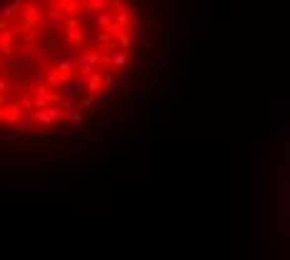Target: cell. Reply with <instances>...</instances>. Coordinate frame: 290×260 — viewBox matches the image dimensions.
Masks as SVG:
<instances>
[{
    "label": "cell",
    "mask_w": 290,
    "mask_h": 260,
    "mask_svg": "<svg viewBox=\"0 0 290 260\" xmlns=\"http://www.w3.org/2000/svg\"><path fill=\"white\" fill-rule=\"evenodd\" d=\"M30 118H33V123H35L38 128H53V125L63 118V110L48 105V108H43V110H33Z\"/></svg>",
    "instance_id": "cell-1"
},
{
    "label": "cell",
    "mask_w": 290,
    "mask_h": 260,
    "mask_svg": "<svg viewBox=\"0 0 290 260\" xmlns=\"http://www.w3.org/2000/svg\"><path fill=\"white\" fill-rule=\"evenodd\" d=\"M55 100H58V93H53L45 83H38L35 90H33V95H30L33 110H43V108H48V105L55 103Z\"/></svg>",
    "instance_id": "cell-2"
},
{
    "label": "cell",
    "mask_w": 290,
    "mask_h": 260,
    "mask_svg": "<svg viewBox=\"0 0 290 260\" xmlns=\"http://www.w3.org/2000/svg\"><path fill=\"white\" fill-rule=\"evenodd\" d=\"M20 15L28 25H35L40 20V5L38 0H23V8H20Z\"/></svg>",
    "instance_id": "cell-3"
},
{
    "label": "cell",
    "mask_w": 290,
    "mask_h": 260,
    "mask_svg": "<svg viewBox=\"0 0 290 260\" xmlns=\"http://www.w3.org/2000/svg\"><path fill=\"white\" fill-rule=\"evenodd\" d=\"M118 88L125 95H130L133 100H140V80L138 78H123V80H118Z\"/></svg>",
    "instance_id": "cell-4"
},
{
    "label": "cell",
    "mask_w": 290,
    "mask_h": 260,
    "mask_svg": "<svg viewBox=\"0 0 290 260\" xmlns=\"http://www.w3.org/2000/svg\"><path fill=\"white\" fill-rule=\"evenodd\" d=\"M115 128V118L110 115V113H103L98 120H95V125H93V133H90V138L93 135H100V133H110Z\"/></svg>",
    "instance_id": "cell-5"
},
{
    "label": "cell",
    "mask_w": 290,
    "mask_h": 260,
    "mask_svg": "<svg viewBox=\"0 0 290 260\" xmlns=\"http://www.w3.org/2000/svg\"><path fill=\"white\" fill-rule=\"evenodd\" d=\"M33 130H38V125L33 123L30 115H23V118H18V120L13 123V133H15V135H30Z\"/></svg>",
    "instance_id": "cell-6"
},
{
    "label": "cell",
    "mask_w": 290,
    "mask_h": 260,
    "mask_svg": "<svg viewBox=\"0 0 290 260\" xmlns=\"http://www.w3.org/2000/svg\"><path fill=\"white\" fill-rule=\"evenodd\" d=\"M13 48H15V38L8 33V28L0 30V55H3V58L13 55Z\"/></svg>",
    "instance_id": "cell-7"
},
{
    "label": "cell",
    "mask_w": 290,
    "mask_h": 260,
    "mask_svg": "<svg viewBox=\"0 0 290 260\" xmlns=\"http://www.w3.org/2000/svg\"><path fill=\"white\" fill-rule=\"evenodd\" d=\"M83 43H85V33H83L80 28H68V30H65V45L80 48Z\"/></svg>",
    "instance_id": "cell-8"
},
{
    "label": "cell",
    "mask_w": 290,
    "mask_h": 260,
    "mask_svg": "<svg viewBox=\"0 0 290 260\" xmlns=\"http://www.w3.org/2000/svg\"><path fill=\"white\" fill-rule=\"evenodd\" d=\"M68 80H70V75H65V73H55V70H50V75H48L45 85H48L53 93H58V90H60Z\"/></svg>",
    "instance_id": "cell-9"
},
{
    "label": "cell",
    "mask_w": 290,
    "mask_h": 260,
    "mask_svg": "<svg viewBox=\"0 0 290 260\" xmlns=\"http://www.w3.org/2000/svg\"><path fill=\"white\" fill-rule=\"evenodd\" d=\"M103 88V73H90L88 80H85V93L88 95H100Z\"/></svg>",
    "instance_id": "cell-10"
},
{
    "label": "cell",
    "mask_w": 290,
    "mask_h": 260,
    "mask_svg": "<svg viewBox=\"0 0 290 260\" xmlns=\"http://www.w3.org/2000/svg\"><path fill=\"white\" fill-rule=\"evenodd\" d=\"M20 8H23V0H13V3H8V5H0V18L10 23L20 13Z\"/></svg>",
    "instance_id": "cell-11"
},
{
    "label": "cell",
    "mask_w": 290,
    "mask_h": 260,
    "mask_svg": "<svg viewBox=\"0 0 290 260\" xmlns=\"http://www.w3.org/2000/svg\"><path fill=\"white\" fill-rule=\"evenodd\" d=\"M115 40H118L120 50H130V48H135V45H138V35H128L125 30H123Z\"/></svg>",
    "instance_id": "cell-12"
},
{
    "label": "cell",
    "mask_w": 290,
    "mask_h": 260,
    "mask_svg": "<svg viewBox=\"0 0 290 260\" xmlns=\"http://www.w3.org/2000/svg\"><path fill=\"white\" fill-rule=\"evenodd\" d=\"M28 28H30V25H28L23 18H20V20H15V23H8V33L13 35V38H23V35L28 33Z\"/></svg>",
    "instance_id": "cell-13"
},
{
    "label": "cell",
    "mask_w": 290,
    "mask_h": 260,
    "mask_svg": "<svg viewBox=\"0 0 290 260\" xmlns=\"http://www.w3.org/2000/svg\"><path fill=\"white\" fill-rule=\"evenodd\" d=\"M68 90H70V95H85V78H70L68 80Z\"/></svg>",
    "instance_id": "cell-14"
},
{
    "label": "cell",
    "mask_w": 290,
    "mask_h": 260,
    "mask_svg": "<svg viewBox=\"0 0 290 260\" xmlns=\"http://www.w3.org/2000/svg\"><path fill=\"white\" fill-rule=\"evenodd\" d=\"M3 110H5V120H8V123H15V120L20 118V105H18V103H5Z\"/></svg>",
    "instance_id": "cell-15"
},
{
    "label": "cell",
    "mask_w": 290,
    "mask_h": 260,
    "mask_svg": "<svg viewBox=\"0 0 290 260\" xmlns=\"http://www.w3.org/2000/svg\"><path fill=\"white\" fill-rule=\"evenodd\" d=\"M110 65H113V68H125V65H128V53H125V50L110 53Z\"/></svg>",
    "instance_id": "cell-16"
},
{
    "label": "cell",
    "mask_w": 290,
    "mask_h": 260,
    "mask_svg": "<svg viewBox=\"0 0 290 260\" xmlns=\"http://www.w3.org/2000/svg\"><path fill=\"white\" fill-rule=\"evenodd\" d=\"M53 70L55 73H65V75H70V70H73V58H63V60H55L53 63Z\"/></svg>",
    "instance_id": "cell-17"
},
{
    "label": "cell",
    "mask_w": 290,
    "mask_h": 260,
    "mask_svg": "<svg viewBox=\"0 0 290 260\" xmlns=\"http://www.w3.org/2000/svg\"><path fill=\"white\" fill-rule=\"evenodd\" d=\"M45 18L53 20V23H63V3H55V5L45 13Z\"/></svg>",
    "instance_id": "cell-18"
},
{
    "label": "cell",
    "mask_w": 290,
    "mask_h": 260,
    "mask_svg": "<svg viewBox=\"0 0 290 260\" xmlns=\"http://www.w3.org/2000/svg\"><path fill=\"white\" fill-rule=\"evenodd\" d=\"M63 120H68V123H83V113H80L78 108L63 110Z\"/></svg>",
    "instance_id": "cell-19"
},
{
    "label": "cell",
    "mask_w": 290,
    "mask_h": 260,
    "mask_svg": "<svg viewBox=\"0 0 290 260\" xmlns=\"http://www.w3.org/2000/svg\"><path fill=\"white\" fill-rule=\"evenodd\" d=\"M128 28H133V35H138V38L145 33V23H143V18H138V15H133V18H130Z\"/></svg>",
    "instance_id": "cell-20"
},
{
    "label": "cell",
    "mask_w": 290,
    "mask_h": 260,
    "mask_svg": "<svg viewBox=\"0 0 290 260\" xmlns=\"http://www.w3.org/2000/svg\"><path fill=\"white\" fill-rule=\"evenodd\" d=\"M148 123H135L133 125V133H130V140H138V138H148Z\"/></svg>",
    "instance_id": "cell-21"
},
{
    "label": "cell",
    "mask_w": 290,
    "mask_h": 260,
    "mask_svg": "<svg viewBox=\"0 0 290 260\" xmlns=\"http://www.w3.org/2000/svg\"><path fill=\"white\" fill-rule=\"evenodd\" d=\"M130 18H133V13H130V10L125 8V10H118V15H115L113 20H115V23H118L120 28H128V23H130Z\"/></svg>",
    "instance_id": "cell-22"
},
{
    "label": "cell",
    "mask_w": 290,
    "mask_h": 260,
    "mask_svg": "<svg viewBox=\"0 0 290 260\" xmlns=\"http://www.w3.org/2000/svg\"><path fill=\"white\" fill-rule=\"evenodd\" d=\"M110 20H113V15L108 13V8H105V10H98V13H95V25H98L100 30H103V28H105V25H108Z\"/></svg>",
    "instance_id": "cell-23"
},
{
    "label": "cell",
    "mask_w": 290,
    "mask_h": 260,
    "mask_svg": "<svg viewBox=\"0 0 290 260\" xmlns=\"http://www.w3.org/2000/svg\"><path fill=\"white\" fill-rule=\"evenodd\" d=\"M100 45V50L98 53H115V50H120V45H118V40L115 38H108L105 43H98Z\"/></svg>",
    "instance_id": "cell-24"
},
{
    "label": "cell",
    "mask_w": 290,
    "mask_h": 260,
    "mask_svg": "<svg viewBox=\"0 0 290 260\" xmlns=\"http://www.w3.org/2000/svg\"><path fill=\"white\" fill-rule=\"evenodd\" d=\"M85 8H88L90 13L105 10V8H108V0H85Z\"/></svg>",
    "instance_id": "cell-25"
},
{
    "label": "cell",
    "mask_w": 290,
    "mask_h": 260,
    "mask_svg": "<svg viewBox=\"0 0 290 260\" xmlns=\"http://www.w3.org/2000/svg\"><path fill=\"white\" fill-rule=\"evenodd\" d=\"M93 105H95V95H88V93L80 98V103H75L78 110H88V108H93Z\"/></svg>",
    "instance_id": "cell-26"
},
{
    "label": "cell",
    "mask_w": 290,
    "mask_h": 260,
    "mask_svg": "<svg viewBox=\"0 0 290 260\" xmlns=\"http://www.w3.org/2000/svg\"><path fill=\"white\" fill-rule=\"evenodd\" d=\"M80 10V0H65L63 3V13L65 15H75Z\"/></svg>",
    "instance_id": "cell-27"
},
{
    "label": "cell",
    "mask_w": 290,
    "mask_h": 260,
    "mask_svg": "<svg viewBox=\"0 0 290 260\" xmlns=\"http://www.w3.org/2000/svg\"><path fill=\"white\" fill-rule=\"evenodd\" d=\"M103 30L108 33V38H118V35H120L123 30H125V28H120V25H118L115 20H110V23H108V25H105Z\"/></svg>",
    "instance_id": "cell-28"
},
{
    "label": "cell",
    "mask_w": 290,
    "mask_h": 260,
    "mask_svg": "<svg viewBox=\"0 0 290 260\" xmlns=\"http://www.w3.org/2000/svg\"><path fill=\"white\" fill-rule=\"evenodd\" d=\"M143 20H150L153 25H158V8H155V3H150V5L145 8V13H143Z\"/></svg>",
    "instance_id": "cell-29"
},
{
    "label": "cell",
    "mask_w": 290,
    "mask_h": 260,
    "mask_svg": "<svg viewBox=\"0 0 290 260\" xmlns=\"http://www.w3.org/2000/svg\"><path fill=\"white\" fill-rule=\"evenodd\" d=\"M118 75H115V73H105V75H103V85H108V88H118Z\"/></svg>",
    "instance_id": "cell-30"
},
{
    "label": "cell",
    "mask_w": 290,
    "mask_h": 260,
    "mask_svg": "<svg viewBox=\"0 0 290 260\" xmlns=\"http://www.w3.org/2000/svg\"><path fill=\"white\" fill-rule=\"evenodd\" d=\"M63 135H65V140H70V143H75V140H83V138H85L80 130H65Z\"/></svg>",
    "instance_id": "cell-31"
},
{
    "label": "cell",
    "mask_w": 290,
    "mask_h": 260,
    "mask_svg": "<svg viewBox=\"0 0 290 260\" xmlns=\"http://www.w3.org/2000/svg\"><path fill=\"white\" fill-rule=\"evenodd\" d=\"M8 68H10V70H18V68H30V60H13V63H8Z\"/></svg>",
    "instance_id": "cell-32"
},
{
    "label": "cell",
    "mask_w": 290,
    "mask_h": 260,
    "mask_svg": "<svg viewBox=\"0 0 290 260\" xmlns=\"http://www.w3.org/2000/svg\"><path fill=\"white\" fill-rule=\"evenodd\" d=\"M20 108H23L25 115H30V113H33V103H30V98H23V100H20Z\"/></svg>",
    "instance_id": "cell-33"
},
{
    "label": "cell",
    "mask_w": 290,
    "mask_h": 260,
    "mask_svg": "<svg viewBox=\"0 0 290 260\" xmlns=\"http://www.w3.org/2000/svg\"><path fill=\"white\" fill-rule=\"evenodd\" d=\"M0 138H3V143H8V145H13V143L18 140V135H15V133H3Z\"/></svg>",
    "instance_id": "cell-34"
},
{
    "label": "cell",
    "mask_w": 290,
    "mask_h": 260,
    "mask_svg": "<svg viewBox=\"0 0 290 260\" xmlns=\"http://www.w3.org/2000/svg\"><path fill=\"white\" fill-rule=\"evenodd\" d=\"M5 93H8V80L0 78V95H5Z\"/></svg>",
    "instance_id": "cell-35"
},
{
    "label": "cell",
    "mask_w": 290,
    "mask_h": 260,
    "mask_svg": "<svg viewBox=\"0 0 290 260\" xmlns=\"http://www.w3.org/2000/svg\"><path fill=\"white\" fill-rule=\"evenodd\" d=\"M100 100H103V103H113V93H110V90H105V93L100 95Z\"/></svg>",
    "instance_id": "cell-36"
},
{
    "label": "cell",
    "mask_w": 290,
    "mask_h": 260,
    "mask_svg": "<svg viewBox=\"0 0 290 260\" xmlns=\"http://www.w3.org/2000/svg\"><path fill=\"white\" fill-rule=\"evenodd\" d=\"M105 40H108V33L100 30V33H98V43H105Z\"/></svg>",
    "instance_id": "cell-37"
},
{
    "label": "cell",
    "mask_w": 290,
    "mask_h": 260,
    "mask_svg": "<svg viewBox=\"0 0 290 260\" xmlns=\"http://www.w3.org/2000/svg\"><path fill=\"white\" fill-rule=\"evenodd\" d=\"M8 28V20H3V18H0V30H5Z\"/></svg>",
    "instance_id": "cell-38"
},
{
    "label": "cell",
    "mask_w": 290,
    "mask_h": 260,
    "mask_svg": "<svg viewBox=\"0 0 290 260\" xmlns=\"http://www.w3.org/2000/svg\"><path fill=\"white\" fill-rule=\"evenodd\" d=\"M0 123H5V110L0 108Z\"/></svg>",
    "instance_id": "cell-39"
},
{
    "label": "cell",
    "mask_w": 290,
    "mask_h": 260,
    "mask_svg": "<svg viewBox=\"0 0 290 260\" xmlns=\"http://www.w3.org/2000/svg\"><path fill=\"white\" fill-rule=\"evenodd\" d=\"M5 103H8V98H5V95H0V108H3Z\"/></svg>",
    "instance_id": "cell-40"
},
{
    "label": "cell",
    "mask_w": 290,
    "mask_h": 260,
    "mask_svg": "<svg viewBox=\"0 0 290 260\" xmlns=\"http://www.w3.org/2000/svg\"><path fill=\"white\" fill-rule=\"evenodd\" d=\"M38 3H40V0H38ZM53 3H65V0H53Z\"/></svg>",
    "instance_id": "cell-41"
},
{
    "label": "cell",
    "mask_w": 290,
    "mask_h": 260,
    "mask_svg": "<svg viewBox=\"0 0 290 260\" xmlns=\"http://www.w3.org/2000/svg\"><path fill=\"white\" fill-rule=\"evenodd\" d=\"M3 63H5V60H3V55H0V65H3Z\"/></svg>",
    "instance_id": "cell-42"
},
{
    "label": "cell",
    "mask_w": 290,
    "mask_h": 260,
    "mask_svg": "<svg viewBox=\"0 0 290 260\" xmlns=\"http://www.w3.org/2000/svg\"><path fill=\"white\" fill-rule=\"evenodd\" d=\"M0 3H3V0H0Z\"/></svg>",
    "instance_id": "cell-43"
},
{
    "label": "cell",
    "mask_w": 290,
    "mask_h": 260,
    "mask_svg": "<svg viewBox=\"0 0 290 260\" xmlns=\"http://www.w3.org/2000/svg\"><path fill=\"white\" fill-rule=\"evenodd\" d=\"M80 3H83V0H80Z\"/></svg>",
    "instance_id": "cell-44"
}]
</instances>
